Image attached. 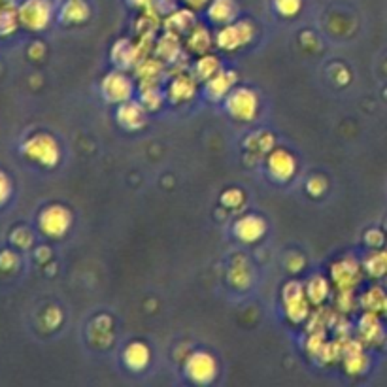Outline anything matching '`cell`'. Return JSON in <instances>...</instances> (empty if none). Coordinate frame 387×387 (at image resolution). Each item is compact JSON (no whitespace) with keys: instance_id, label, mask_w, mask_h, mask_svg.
I'll return each mask as SVG.
<instances>
[{"instance_id":"6da1fadb","label":"cell","mask_w":387,"mask_h":387,"mask_svg":"<svg viewBox=\"0 0 387 387\" xmlns=\"http://www.w3.org/2000/svg\"><path fill=\"white\" fill-rule=\"evenodd\" d=\"M21 152L27 159L42 164V167H47V169L55 167L61 159V147L53 136L45 135V133H36L30 138H27L23 142Z\"/></svg>"},{"instance_id":"7a4b0ae2","label":"cell","mask_w":387,"mask_h":387,"mask_svg":"<svg viewBox=\"0 0 387 387\" xmlns=\"http://www.w3.org/2000/svg\"><path fill=\"white\" fill-rule=\"evenodd\" d=\"M225 108L236 121H253L259 112V96L247 87H235L225 99Z\"/></svg>"},{"instance_id":"3957f363","label":"cell","mask_w":387,"mask_h":387,"mask_svg":"<svg viewBox=\"0 0 387 387\" xmlns=\"http://www.w3.org/2000/svg\"><path fill=\"white\" fill-rule=\"evenodd\" d=\"M19 23L28 30H44L53 17L51 0H23L17 8Z\"/></svg>"},{"instance_id":"277c9868","label":"cell","mask_w":387,"mask_h":387,"mask_svg":"<svg viewBox=\"0 0 387 387\" xmlns=\"http://www.w3.org/2000/svg\"><path fill=\"white\" fill-rule=\"evenodd\" d=\"M255 36V28L249 21L242 19V21H232L229 25H223L221 30L215 36V44L219 50L236 51L247 45Z\"/></svg>"},{"instance_id":"5b68a950","label":"cell","mask_w":387,"mask_h":387,"mask_svg":"<svg viewBox=\"0 0 387 387\" xmlns=\"http://www.w3.org/2000/svg\"><path fill=\"white\" fill-rule=\"evenodd\" d=\"M101 93L104 101L110 104H123L135 95V84L123 70H113L102 79Z\"/></svg>"},{"instance_id":"8992f818","label":"cell","mask_w":387,"mask_h":387,"mask_svg":"<svg viewBox=\"0 0 387 387\" xmlns=\"http://www.w3.org/2000/svg\"><path fill=\"white\" fill-rule=\"evenodd\" d=\"M184 371L193 383L206 386V383H212L218 376V361L208 352H195L186 359Z\"/></svg>"},{"instance_id":"52a82bcc","label":"cell","mask_w":387,"mask_h":387,"mask_svg":"<svg viewBox=\"0 0 387 387\" xmlns=\"http://www.w3.org/2000/svg\"><path fill=\"white\" fill-rule=\"evenodd\" d=\"M40 230L50 238H61L67 235V230L72 225V213L68 212L64 206L59 204H51V206L44 208L38 218Z\"/></svg>"},{"instance_id":"ba28073f","label":"cell","mask_w":387,"mask_h":387,"mask_svg":"<svg viewBox=\"0 0 387 387\" xmlns=\"http://www.w3.org/2000/svg\"><path fill=\"white\" fill-rule=\"evenodd\" d=\"M284 306H286L287 318L293 323H301L308 318L310 301L306 297V289L301 284L293 281L284 289Z\"/></svg>"},{"instance_id":"9c48e42d","label":"cell","mask_w":387,"mask_h":387,"mask_svg":"<svg viewBox=\"0 0 387 387\" xmlns=\"http://www.w3.org/2000/svg\"><path fill=\"white\" fill-rule=\"evenodd\" d=\"M267 169L272 180L289 181L297 172V161L287 150H272L267 157Z\"/></svg>"},{"instance_id":"30bf717a","label":"cell","mask_w":387,"mask_h":387,"mask_svg":"<svg viewBox=\"0 0 387 387\" xmlns=\"http://www.w3.org/2000/svg\"><path fill=\"white\" fill-rule=\"evenodd\" d=\"M236 85V74L230 72V70H221L215 76L208 79L204 84V95H206L208 101L219 102L227 99L230 91L235 89Z\"/></svg>"},{"instance_id":"8fae6325","label":"cell","mask_w":387,"mask_h":387,"mask_svg":"<svg viewBox=\"0 0 387 387\" xmlns=\"http://www.w3.org/2000/svg\"><path fill=\"white\" fill-rule=\"evenodd\" d=\"M264 232H267V223L263 221V218H259L255 213H247L235 223V236L246 244L261 240Z\"/></svg>"},{"instance_id":"7c38bea8","label":"cell","mask_w":387,"mask_h":387,"mask_svg":"<svg viewBox=\"0 0 387 387\" xmlns=\"http://www.w3.org/2000/svg\"><path fill=\"white\" fill-rule=\"evenodd\" d=\"M146 106L142 102L127 101L123 104H119L118 108V123L127 130H138L146 125Z\"/></svg>"},{"instance_id":"4fadbf2b","label":"cell","mask_w":387,"mask_h":387,"mask_svg":"<svg viewBox=\"0 0 387 387\" xmlns=\"http://www.w3.org/2000/svg\"><path fill=\"white\" fill-rule=\"evenodd\" d=\"M206 16L210 21L223 27V25L236 21L238 4H236V0H210V4L206 8Z\"/></svg>"},{"instance_id":"5bb4252c","label":"cell","mask_w":387,"mask_h":387,"mask_svg":"<svg viewBox=\"0 0 387 387\" xmlns=\"http://www.w3.org/2000/svg\"><path fill=\"white\" fill-rule=\"evenodd\" d=\"M196 93V79L191 78V76H186V74H181V76H176L169 85V91H167V95H169V101L178 104V102H187L191 101L193 96Z\"/></svg>"},{"instance_id":"9a60e30c","label":"cell","mask_w":387,"mask_h":387,"mask_svg":"<svg viewBox=\"0 0 387 387\" xmlns=\"http://www.w3.org/2000/svg\"><path fill=\"white\" fill-rule=\"evenodd\" d=\"M150 359H152V352L142 342H130L123 352V363L129 371H144L150 365Z\"/></svg>"},{"instance_id":"2e32d148","label":"cell","mask_w":387,"mask_h":387,"mask_svg":"<svg viewBox=\"0 0 387 387\" xmlns=\"http://www.w3.org/2000/svg\"><path fill=\"white\" fill-rule=\"evenodd\" d=\"M359 278V267L352 259H344L340 263L332 264V281L337 284L340 289H349L357 284Z\"/></svg>"},{"instance_id":"e0dca14e","label":"cell","mask_w":387,"mask_h":387,"mask_svg":"<svg viewBox=\"0 0 387 387\" xmlns=\"http://www.w3.org/2000/svg\"><path fill=\"white\" fill-rule=\"evenodd\" d=\"M138 53L140 51H138V47L133 42H129V40H119L118 44L113 45L112 61L119 70H125V68H130L133 64L138 62Z\"/></svg>"},{"instance_id":"ac0fdd59","label":"cell","mask_w":387,"mask_h":387,"mask_svg":"<svg viewBox=\"0 0 387 387\" xmlns=\"http://www.w3.org/2000/svg\"><path fill=\"white\" fill-rule=\"evenodd\" d=\"M218 72H221V62H219L218 57L210 55V53L198 57L195 67H193V78L198 79V82H208Z\"/></svg>"},{"instance_id":"d6986e66","label":"cell","mask_w":387,"mask_h":387,"mask_svg":"<svg viewBox=\"0 0 387 387\" xmlns=\"http://www.w3.org/2000/svg\"><path fill=\"white\" fill-rule=\"evenodd\" d=\"M195 27V16L193 10H176L167 17V28L172 34H184Z\"/></svg>"},{"instance_id":"ffe728a7","label":"cell","mask_w":387,"mask_h":387,"mask_svg":"<svg viewBox=\"0 0 387 387\" xmlns=\"http://www.w3.org/2000/svg\"><path fill=\"white\" fill-rule=\"evenodd\" d=\"M89 17V6L85 4V0H67V4L61 10L62 23H84Z\"/></svg>"},{"instance_id":"44dd1931","label":"cell","mask_w":387,"mask_h":387,"mask_svg":"<svg viewBox=\"0 0 387 387\" xmlns=\"http://www.w3.org/2000/svg\"><path fill=\"white\" fill-rule=\"evenodd\" d=\"M212 45V38H210V33L206 28L201 27V25H195V27L189 30V38H187V47L196 53V55H204L210 50Z\"/></svg>"},{"instance_id":"7402d4cb","label":"cell","mask_w":387,"mask_h":387,"mask_svg":"<svg viewBox=\"0 0 387 387\" xmlns=\"http://www.w3.org/2000/svg\"><path fill=\"white\" fill-rule=\"evenodd\" d=\"M306 297L312 304H321L325 303L327 297H329V281L321 276H315L308 281L306 286Z\"/></svg>"},{"instance_id":"603a6c76","label":"cell","mask_w":387,"mask_h":387,"mask_svg":"<svg viewBox=\"0 0 387 387\" xmlns=\"http://www.w3.org/2000/svg\"><path fill=\"white\" fill-rule=\"evenodd\" d=\"M140 102L146 106V110H157L163 104V93L159 89V85L144 84L140 93Z\"/></svg>"},{"instance_id":"cb8c5ba5","label":"cell","mask_w":387,"mask_h":387,"mask_svg":"<svg viewBox=\"0 0 387 387\" xmlns=\"http://www.w3.org/2000/svg\"><path fill=\"white\" fill-rule=\"evenodd\" d=\"M19 25V13L11 6H0V34H11Z\"/></svg>"},{"instance_id":"d4e9b609","label":"cell","mask_w":387,"mask_h":387,"mask_svg":"<svg viewBox=\"0 0 387 387\" xmlns=\"http://www.w3.org/2000/svg\"><path fill=\"white\" fill-rule=\"evenodd\" d=\"M365 269L371 276H383L387 272V253L374 252L365 261Z\"/></svg>"},{"instance_id":"484cf974","label":"cell","mask_w":387,"mask_h":387,"mask_svg":"<svg viewBox=\"0 0 387 387\" xmlns=\"http://www.w3.org/2000/svg\"><path fill=\"white\" fill-rule=\"evenodd\" d=\"M274 8L280 16L293 17L303 8V0H274Z\"/></svg>"},{"instance_id":"4316f807","label":"cell","mask_w":387,"mask_h":387,"mask_svg":"<svg viewBox=\"0 0 387 387\" xmlns=\"http://www.w3.org/2000/svg\"><path fill=\"white\" fill-rule=\"evenodd\" d=\"M221 202H223L227 208H238L244 202V195L238 189H229L221 195Z\"/></svg>"},{"instance_id":"83f0119b","label":"cell","mask_w":387,"mask_h":387,"mask_svg":"<svg viewBox=\"0 0 387 387\" xmlns=\"http://www.w3.org/2000/svg\"><path fill=\"white\" fill-rule=\"evenodd\" d=\"M11 195V184H10V178L0 170V206L4 204V202H8V198H10Z\"/></svg>"},{"instance_id":"f1b7e54d","label":"cell","mask_w":387,"mask_h":387,"mask_svg":"<svg viewBox=\"0 0 387 387\" xmlns=\"http://www.w3.org/2000/svg\"><path fill=\"white\" fill-rule=\"evenodd\" d=\"M325 180L323 178H320V176H315V178H312V180L308 181V191L310 195H314V196H320L323 195V191H325Z\"/></svg>"},{"instance_id":"f546056e","label":"cell","mask_w":387,"mask_h":387,"mask_svg":"<svg viewBox=\"0 0 387 387\" xmlns=\"http://www.w3.org/2000/svg\"><path fill=\"white\" fill-rule=\"evenodd\" d=\"M184 4L189 8V10H202V8H206L210 4V0H181Z\"/></svg>"},{"instance_id":"4dcf8cb0","label":"cell","mask_w":387,"mask_h":387,"mask_svg":"<svg viewBox=\"0 0 387 387\" xmlns=\"http://www.w3.org/2000/svg\"><path fill=\"white\" fill-rule=\"evenodd\" d=\"M130 6H135V8H144V10H150L153 6V0H129Z\"/></svg>"},{"instance_id":"1f68e13d","label":"cell","mask_w":387,"mask_h":387,"mask_svg":"<svg viewBox=\"0 0 387 387\" xmlns=\"http://www.w3.org/2000/svg\"><path fill=\"white\" fill-rule=\"evenodd\" d=\"M8 2H10V0H0V6H2V4H8Z\"/></svg>"}]
</instances>
